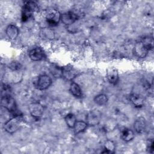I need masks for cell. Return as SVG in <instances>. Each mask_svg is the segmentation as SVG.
I'll list each match as a JSON object with an SVG mask.
<instances>
[{
	"instance_id": "obj_18",
	"label": "cell",
	"mask_w": 154,
	"mask_h": 154,
	"mask_svg": "<svg viewBox=\"0 0 154 154\" xmlns=\"http://www.w3.org/2000/svg\"><path fill=\"white\" fill-rule=\"evenodd\" d=\"M141 42L148 51L153 49L154 42H153V38L152 37H150V36L145 37L142 39Z\"/></svg>"
},
{
	"instance_id": "obj_22",
	"label": "cell",
	"mask_w": 154,
	"mask_h": 154,
	"mask_svg": "<svg viewBox=\"0 0 154 154\" xmlns=\"http://www.w3.org/2000/svg\"><path fill=\"white\" fill-rule=\"evenodd\" d=\"M65 121H66L67 125L69 128H73L77 120H76L75 116L73 114L69 113L66 115V116L65 117Z\"/></svg>"
},
{
	"instance_id": "obj_10",
	"label": "cell",
	"mask_w": 154,
	"mask_h": 154,
	"mask_svg": "<svg viewBox=\"0 0 154 154\" xmlns=\"http://www.w3.org/2000/svg\"><path fill=\"white\" fill-rule=\"evenodd\" d=\"M106 78L108 82L112 84H115L119 80V73L117 70L114 67H109L106 71Z\"/></svg>"
},
{
	"instance_id": "obj_20",
	"label": "cell",
	"mask_w": 154,
	"mask_h": 154,
	"mask_svg": "<svg viewBox=\"0 0 154 154\" xmlns=\"http://www.w3.org/2000/svg\"><path fill=\"white\" fill-rule=\"evenodd\" d=\"M23 9L32 13L38 10V6L35 2L33 1H28L25 4Z\"/></svg>"
},
{
	"instance_id": "obj_6",
	"label": "cell",
	"mask_w": 154,
	"mask_h": 154,
	"mask_svg": "<svg viewBox=\"0 0 154 154\" xmlns=\"http://www.w3.org/2000/svg\"><path fill=\"white\" fill-rule=\"evenodd\" d=\"M52 81L49 76L46 75L39 76L36 81V87L40 90H43L48 88L51 84Z\"/></svg>"
},
{
	"instance_id": "obj_21",
	"label": "cell",
	"mask_w": 154,
	"mask_h": 154,
	"mask_svg": "<svg viewBox=\"0 0 154 154\" xmlns=\"http://www.w3.org/2000/svg\"><path fill=\"white\" fill-rule=\"evenodd\" d=\"M94 101L98 105H103L108 102V97L104 94H100L95 96Z\"/></svg>"
},
{
	"instance_id": "obj_14",
	"label": "cell",
	"mask_w": 154,
	"mask_h": 154,
	"mask_svg": "<svg viewBox=\"0 0 154 154\" xmlns=\"http://www.w3.org/2000/svg\"><path fill=\"white\" fill-rule=\"evenodd\" d=\"M130 100L132 104L138 108L141 107L144 103V98L139 94H132L130 96Z\"/></svg>"
},
{
	"instance_id": "obj_1",
	"label": "cell",
	"mask_w": 154,
	"mask_h": 154,
	"mask_svg": "<svg viewBox=\"0 0 154 154\" xmlns=\"http://www.w3.org/2000/svg\"><path fill=\"white\" fill-rule=\"evenodd\" d=\"M21 122L22 117L20 116H16L4 123V129L8 133L13 134L19 129Z\"/></svg>"
},
{
	"instance_id": "obj_11",
	"label": "cell",
	"mask_w": 154,
	"mask_h": 154,
	"mask_svg": "<svg viewBox=\"0 0 154 154\" xmlns=\"http://www.w3.org/2000/svg\"><path fill=\"white\" fill-rule=\"evenodd\" d=\"M29 56L32 61H39L43 58L44 52L40 48H35L30 51Z\"/></svg>"
},
{
	"instance_id": "obj_12",
	"label": "cell",
	"mask_w": 154,
	"mask_h": 154,
	"mask_svg": "<svg viewBox=\"0 0 154 154\" xmlns=\"http://www.w3.org/2000/svg\"><path fill=\"white\" fill-rule=\"evenodd\" d=\"M146 126V123L145 119L142 117H138L137 119H136L134 124V129L135 131L138 134L143 133L145 131Z\"/></svg>"
},
{
	"instance_id": "obj_26",
	"label": "cell",
	"mask_w": 154,
	"mask_h": 154,
	"mask_svg": "<svg viewBox=\"0 0 154 154\" xmlns=\"http://www.w3.org/2000/svg\"><path fill=\"white\" fill-rule=\"evenodd\" d=\"M147 150L150 153H153V141H149L147 143Z\"/></svg>"
},
{
	"instance_id": "obj_25",
	"label": "cell",
	"mask_w": 154,
	"mask_h": 154,
	"mask_svg": "<svg viewBox=\"0 0 154 154\" xmlns=\"http://www.w3.org/2000/svg\"><path fill=\"white\" fill-rule=\"evenodd\" d=\"M52 70H51V73H52L53 75H54L55 76H59L62 75V68L59 69L57 67L53 66L52 67Z\"/></svg>"
},
{
	"instance_id": "obj_7",
	"label": "cell",
	"mask_w": 154,
	"mask_h": 154,
	"mask_svg": "<svg viewBox=\"0 0 154 154\" xmlns=\"http://www.w3.org/2000/svg\"><path fill=\"white\" fill-rule=\"evenodd\" d=\"M148 51H149L145 48V46L143 45V44L141 41L137 42L134 45V54L138 58H143L146 57Z\"/></svg>"
},
{
	"instance_id": "obj_24",
	"label": "cell",
	"mask_w": 154,
	"mask_h": 154,
	"mask_svg": "<svg viewBox=\"0 0 154 154\" xmlns=\"http://www.w3.org/2000/svg\"><path fill=\"white\" fill-rule=\"evenodd\" d=\"M42 34L43 35V37H45L46 38H49V39H52L54 37V32L49 29H43L42 31Z\"/></svg>"
},
{
	"instance_id": "obj_3",
	"label": "cell",
	"mask_w": 154,
	"mask_h": 154,
	"mask_svg": "<svg viewBox=\"0 0 154 154\" xmlns=\"http://www.w3.org/2000/svg\"><path fill=\"white\" fill-rule=\"evenodd\" d=\"M61 14L58 10L55 9L50 10L46 14V20L50 25H57L60 20H61Z\"/></svg>"
},
{
	"instance_id": "obj_8",
	"label": "cell",
	"mask_w": 154,
	"mask_h": 154,
	"mask_svg": "<svg viewBox=\"0 0 154 154\" xmlns=\"http://www.w3.org/2000/svg\"><path fill=\"white\" fill-rule=\"evenodd\" d=\"M77 74V70L71 66H67L62 68V76L67 80H72Z\"/></svg>"
},
{
	"instance_id": "obj_13",
	"label": "cell",
	"mask_w": 154,
	"mask_h": 154,
	"mask_svg": "<svg viewBox=\"0 0 154 154\" xmlns=\"http://www.w3.org/2000/svg\"><path fill=\"white\" fill-rule=\"evenodd\" d=\"M7 37L11 40H14L17 38L19 34V29L14 25H9L5 30Z\"/></svg>"
},
{
	"instance_id": "obj_2",
	"label": "cell",
	"mask_w": 154,
	"mask_h": 154,
	"mask_svg": "<svg viewBox=\"0 0 154 154\" xmlns=\"http://www.w3.org/2000/svg\"><path fill=\"white\" fill-rule=\"evenodd\" d=\"M1 105L9 112H14L16 110V104L14 99L10 94H6L1 98Z\"/></svg>"
},
{
	"instance_id": "obj_17",
	"label": "cell",
	"mask_w": 154,
	"mask_h": 154,
	"mask_svg": "<svg viewBox=\"0 0 154 154\" xmlns=\"http://www.w3.org/2000/svg\"><path fill=\"white\" fill-rule=\"evenodd\" d=\"M122 138L125 141H130L134 138V133L131 129H125L122 132Z\"/></svg>"
},
{
	"instance_id": "obj_19",
	"label": "cell",
	"mask_w": 154,
	"mask_h": 154,
	"mask_svg": "<svg viewBox=\"0 0 154 154\" xmlns=\"http://www.w3.org/2000/svg\"><path fill=\"white\" fill-rule=\"evenodd\" d=\"M115 149H116V146H115L114 143L110 140H108L105 142V144H104L105 152H103V153H114Z\"/></svg>"
},
{
	"instance_id": "obj_16",
	"label": "cell",
	"mask_w": 154,
	"mask_h": 154,
	"mask_svg": "<svg viewBox=\"0 0 154 154\" xmlns=\"http://www.w3.org/2000/svg\"><path fill=\"white\" fill-rule=\"evenodd\" d=\"M70 90L71 93L75 97H79L82 96V91L79 85L74 82L70 84Z\"/></svg>"
},
{
	"instance_id": "obj_15",
	"label": "cell",
	"mask_w": 154,
	"mask_h": 154,
	"mask_svg": "<svg viewBox=\"0 0 154 154\" xmlns=\"http://www.w3.org/2000/svg\"><path fill=\"white\" fill-rule=\"evenodd\" d=\"M88 124L87 123V122H85L84 121H76V122L75 123L74 126H73V130H74V132L75 134H79L82 132V131H84L86 128L87 127Z\"/></svg>"
},
{
	"instance_id": "obj_23",
	"label": "cell",
	"mask_w": 154,
	"mask_h": 154,
	"mask_svg": "<svg viewBox=\"0 0 154 154\" xmlns=\"http://www.w3.org/2000/svg\"><path fill=\"white\" fill-rule=\"evenodd\" d=\"M22 66L21 64L16 61H13L12 62H11L9 64V68L13 70V71H17L19 69H20Z\"/></svg>"
},
{
	"instance_id": "obj_9",
	"label": "cell",
	"mask_w": 154,
	"mask_h": 154,
	"mask_svg": "<svg viewBox=\"0 0 154 154\" xmlns=\"http://www.w3.org/2000/svg\"><path fill=\"white\" fill-rule=\"evenodd\" d=\"M78 19V16L72 12H68L61 15V20L62 22L66 25H70L73 23Z\"/></svg>"
},
{
	"instance_id": "obj_5",
	"label": "cell",
	"mask_w": 154,
	"mask_h": 154,
	"mask_svg": "<svg viewBox=\"0 0 154 154\" xmlns=\"http://www.w3.org/2000/svg\"><path fill=\"white\" fill-rule=\"evenodd\" d=\"M101 114L97 110L90 111L86 116L87 123L90 126L97 125L100 120Z\"/></svg>"
},
{
	"instance_id": "obj_4",
	"label": "cell",
	"mask_w": 154,
	"mask_h": 154,
	"mask_svg": "<svg viewBox=\"0 0 154 154\" xmlns=\"http://www.w3.org/2000/svg\"><path fill=\"white\" fill-rule=\"evenodd\" d=\"M29 111L35 119H39L43 113V106L38 102H32L29 105Z\"/></svg>"
}]
</instances>
